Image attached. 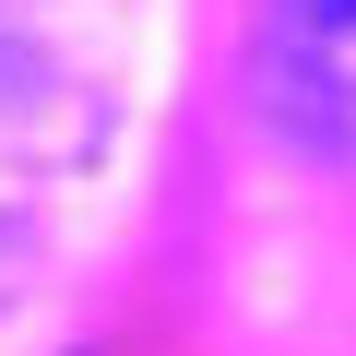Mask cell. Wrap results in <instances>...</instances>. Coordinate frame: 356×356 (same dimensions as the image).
<instances>
[{"label": "cell", "instance_id": "1", "mask_svg": "<svg viewBox=\"0 0 356 356\" xmlns=\"http://www.w3.org/2000/svg\"><path fill=\"white\" fill-rule=\"evenodd\" d=\"M250 107H261V131L285 154L356 166V0H261Z\"/></svg>", "mask_w": 356, "mask_h": 356}]
</instances>
